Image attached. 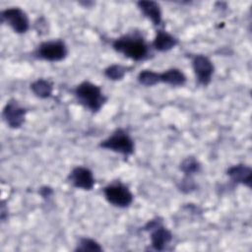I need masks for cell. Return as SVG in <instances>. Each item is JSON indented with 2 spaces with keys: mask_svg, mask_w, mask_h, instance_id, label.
<instances>
[{
  "mask_svg": "<svg viewBox=\"0 0 252 252\" xmlns=\"http://www.w3.org/2000/svg\"><path fill=\"white\" fill-rule=\"evenodd\" d=\"M115 51L135 61H141L149 55V45L140 34H127L116 38L112 42Z\"/></svg>",
  "mask_w": 252,
  "mask_h": 252,
  "instance_id": "6da1fadb",
  "label": "cell"
},
{
  "mask_svg": "<svg viewBox=\"0 0 252 252\" xmlns=\"http://www.w3.org/2000/svg\"><path fill=\"white\" fill-rule=\"evenodd\" d=\"M73 92L79 103L93 112L98 111L106 101L101 88L89 81L79 84Z\"/></svg>",
  "mask_w": 252,
  "mask_h": 252,
  "instance_id": "7a4b0ae2",
  "label": "cell"
},
{
  "mask_svg": "<svg viewBox=\"0 0 252 252\" xmlns=\"http://www.w3.org/2000/svg\"><path fill=\"white\" fill-rule=\"evenodd\" d=\"M99 147L124 156L132 155L135 149L133 139L124 129L115 130L112 135L99 144Z\"/></svg>",
  "mask_w": 252,
  "mask_h": 252,
  "instance_id": "3957f363",
  "label": "cell"
},
{
  "mask_svg": "<svg viewBox=\"0 0 252 252\" xmlns=\"http://www.w3.org/2000/svg\"><path fill=\"white\" fill-rule=\"evenodd\" d=\"M67 46L64 41L60 39L41 42L33 51V56L35 58L48 62L61 61L67 56Z\"/></svg>",
  "mask_w": 252,
  "mask_h": 252,
  "instance_id": "277c9868",
  "label": "cell"
},
{
  "mask_svg": "<svg viewBox=\"0 0 252 252\" xmlns=\"http://www.w3.org/2000/svg\"><path fill=\"white\" fill-rule=\"evenodd\" d=\"M103 195L109 204L118 208H127L133 202L132 192L125 184L119 181L105 186Z\"/></svg>",
  "mask_w": 252,
  "mask_h": 252,
  "instance_id": "5b68a950",
  "label": "cell"
},
{
  "mask_svg": "<svg viewBox=\"0 0 252 252\" xmlns=\"http://www.w3.org/2000/svg\"><path fill=\"white\" fill-rule=\"evenodd\" d=\"M144 229L151 231V244L157 251L164 250L172 240V233L158 219L148 221Z\"/></svg>",
  "mask_w": 252,
  "mask_h": 252,
  "instance_id": "8992f818",
  "label": "cell"
},
{
  "mask_svg": "<svg viewBox=\"0 0 252 252\" xmlns=\"http://www.w3.org/2000/svg\"><path fill=\"white\" fill-rule=\"evenodd\" d=\"M1 19L5 21L15 32L25 33L30 29L29 17L19 7H11L1 12Z\"/></svg>",
  "mask_w": 252,
  "mask_h": 252,
  "instance_id": "52a82bcc",
  "label": "cell"
},
{
  "mask_svg": "<svg viewBox=\"0 0 252 252\" xmlns=\"http://www.w3.org/2000/svg\"><path fill=\"white\" fill-rule=\"evenodd\" d=\"M192 68L198 83L202 86H208L214 74V64L209 57L203 54H197L192 58Z\"/></svg>",
  "mask_w": 252,
  "mask_h": 252,
  "instance_id": "ba28073f",
  "label": "cell"
},
{
  "mask_svg": "<svg viewBox=\"0 0 252 252\" xmlns=\"http://www.w3.org/2000/svg\"><path fill=\"white\" fill-rule=\"evenodd\" d=\"M27 110L16 100H9L3 108L2 116L7 125L13 129L20 128L26 118Z\"/></svg>",
  "mask_w": 252,
  "mask_h": 252,
  "instance_id": "9c48e42d",
  "label": "cell"
},
{
  "mask_svg": "<svg viewBox=\"0 0 252 252\" xmlns=\"http://www.w3.org/2000/svg\"><path fill=\"white\" fill-rule=\"evenodd\" d=\"M68 180L78 189L92 190L94 186V174L92 170L85 166L74 167L68 176Z\"/></svg>",
  "mask_w": 252,
  "mask_h": 252,
  "instance_id": "30bf717a",
  "label": "cell"
},
{
  "mask_svg": "<svg viewBox=\"0 0 252 252\" xmlns=\"http://www.w3.org/2000/svg\"><path fill=\"white\" fill-rule=\"evenodd\" d=\"M226 174L229 176L231 181L251 188L252 170L249 166L245 164H235L227 169Z\"/></svg>",
  "mask_w": 252,
  "mask_h": 252,
  "instance_id": "8fae6325",
  "label": "cell"
},
{
  "mask_svg": "<svg viewBox=\"0 0 252 252\" xmlns=\"http://www.w3.org/2000/svg\"><path fill=\"white\" fill-rule=\"evenodd\" d=\"M138 8L145 17L152 21L154 26L158 27L161 24V10L159 5L155 1H139Z\"/></svg>",
  "mask_w": 252,
  "mask_h": 252,
  "instance_id": "7c38bea8",
  "label": "cell"
},
{
  "mask_svg": "<svg viewBox=\"0 0 252 252\" xmlns=\"http://www.w3.org/2000/svg\"><path fill=\"white\" fill-rule=\"evenodd\" d=\"M178 43V40L175 36L168 33L167 32H164L162 30H159L157 32V34L153 41V46L158 51H168L175 47Z\"/></svg>",
  "mask_w": 252,
  "mask_h": 252,
  "instance_id": "4fadbf2b",
  "label": "cell"
},
{
  "mask_svg": "<svg viewBox=\"0 0 252 252\" xmlns=\"http://www.w3.org/2000/svg\"><path fill=\"white\" fill-rule=\"evenodd\" d=\"M159 82L165 83L172 87H180L185 84L186 76L182 70L177 68H170L162 73H159Z\"/></svg>",
  "mask_w": 252,
  "mask_h": 252,
  "instance_id": "5bb4252c",
  "label": "cell"
},
{
  "mask_svg": "<svg viewBox=\"0 0 252 252\" xmlns=\"http://www.w3.org/2000/svg\"><path fill=\"white\" fill-rule=\"evenodd\" d=\"M32 92L39 98H47L52 94V84L45 79H37L31 85Z\"/></svg>",
  "mask_w": 252,
  "mask_h": 252,
  "instance_id": "9a60e30c",
  "label": "cell"
},
{
  "mask_svg": "<svg viewBox=\"0 0 252 252\" xmlns=\"http://www.w3.org/2000/svg\"><path fill=\"white\" fill-rule=\"evenodd\" d=\"M138 81L141 85L146 87L155 86L159 82V73L153 70H143L138 74Z\"/></svg>",
  "mask_w": 252,
  "mask_h": 252,
  "instance_id": "2e32d148",
  "label": "cell"
},
{
  "mask_svg": "<svg viewBox=\"0 0 252 252\" xmlns=\"http://www.w3.org/2000/svg\"><path fill=\"white\" fill-rule=\"evenodd\" d=\"M128 68L120 65V64H113L108 66L105 70H104V76L112 81H118V80H122L124 78V76L127 73Z\"/></svg>",
  "mask_w": 252,
  "mask_h": 252,
  "instance_id": "e0dca14e",
  "label": "cell"
},
{
  "mask_svg": "<svg viewBox=\"0 0 252 252\" xmlns=\"http://www.w3.org/2000/svg\"><path fill=\"white\" fill-rule=\"evenodd\" d=\"M201 168L200 162L194 157L186 158L180 164V169L185 173V175L191 176L194 173H197Z\"/></svg>",
  "mask_w": 252,
  "mask_h": 252,
  "instance_id": "ac0fdd59",
  "label": "cell"
},
{
  "mask_svg": "<svg viewBox=\"0 0 252 252\" xmlns=\"http://www.w3.org/2000/svg\"><path fill=\"white\" fill-rule=\"evenodd\" d=\"M75 251H102V247L94 239L83 237L80 238L77 247L75 248Z\"/></svg>",
  "mask_w": 252,
  "mask_h": 252,
  "instance_id": "d6986e66",
  "label": "cell"
},
{
  "mask_svg": "<svg viewBox=\"0 0 252 252\" xmlns=\"http://www.w3.org/2000/svg\"><path fill=\"white\" fill-rule=\"evenodd\" d=\"M195 188H196V184L194 183V181H193V179L191 178V176L186 175V176L181 180V182H180L179 189H180L182 192L189 193V192L193 191Z\"/></svg>",
  "mask_w": 252,
  "mask_h": 252,
  "instance_id": "ffe728a7",
  "label": "cell"
},
{
  "mask_svg": "<svg viewBox=\"0 0 252 252\" xmlns=\"http://www.w3.org/2000/svg\"><path fill=\"white\" fill-rule=\"evenodd\" d=\"M51 193H52V190L50 188H48V187H44V188L40 189V194L43 197H48Z\"/></svg>",
  "mask_w": 252,
  "mask_h": 252,
  "instance_id": "44dd1931",
  "label": "cell"
}]
</instances>
